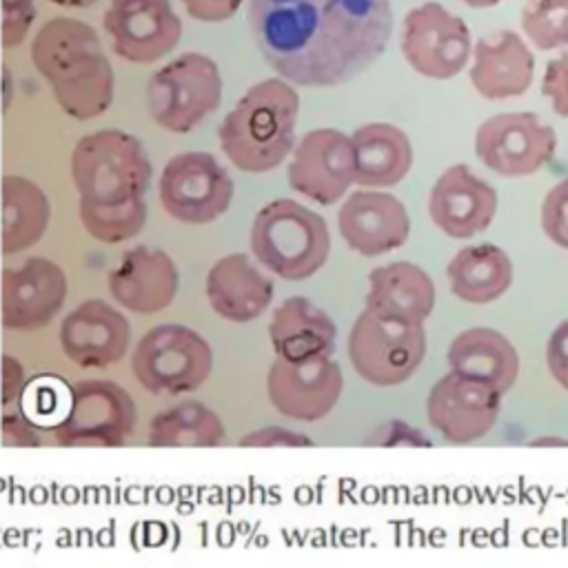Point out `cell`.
Here are the masks:
<instances>
[{
    "label": "cell",
    "mask_w": 568,
    "mask_h": 568,
    "mask_svg": "<svg viewBox=\"0 0 568 568\" xmlns=\"http://www.w3.org/2000/svg\"><path fill=\"white\" fill-rule=\"evenodd\" d=\"M257 51L295 87H339L366 71L393 33L390 0H248Z\"/></svg>",
    "instance_id": "obj_1"
},
{
    "label": "cell",
    "mask_w": 568,
    "mask_h": 568,
    "mask_svg": "<svg viewBox=\"0 0 568 568\" xmlns=\"http://www.w3.org/2000/svg\"><path fill=\"white\" fill-rule=\"evenodd\" d=\"M29 53L69 118L93 120L109 111L115 75L91 24L78 18H51L33 36Z\"/></svg>",
    "instance_id": "obj_2"
},
{
    "label": "cell",
    "mask_w": 568,
    "mask_h": 568,
    "mask_svg": "<svg viewBox=\"0 0 568 568\" xmlns=\"http://www.w3.org/2000/svg\"><path fill=\"white\" fill-rule=\"evenodd\" d=\"M300 93L284 78H266L248 87L217 129L226 160L244 173L277 169L295 146Z\"/></svg>",
    "instance_id": "obj_3"
},
{
    "label": "cell",
    "mask_w": 568,
    "mask_h": 568,
    "mask_svg": "<svg viewBox=\"0 0 568 568\" xmlns=\"http://www.w3.org/2000/svg\"><path fill=\"white\" fill-rule=\"evenodd\" d=\"M78 206L115 209L144 202L153 178L149 153L135 135L100 129L82 135L69 158Z\"/></svg>",
    "instance_id": "obj_4"
},
{
    "label": "cell",
    "mask_w": 568,
    "mask_h": 568,
    "mask_svg": "<svg viewBox=\"0 0 568 568\" xmlns=\"http://www.w3.org/2000/svg\"><path fill=\"white\" fill-rule=\"evenodd\" d=\"M248 244L260 266L282 280L300 282L326 264L331 233L320 213L291 197H280L255 213Z\"/></svg>",
    "instance_id": "obj_5"
},
{
    "label": "cell",
    "mask_w": 568,
    "mask_h": 568,
    "mask_svg": "<svg viewBox=\"0 0 568 568\" xmlns=\"http://www.w3.org/2000/svg\"><path fill=\"white\" fill-rule=\"evenodd\" d=\"M213 371V348L184 324L149 328L131 351V373L151 395L178 397L197 390Z\"/></svg>",
    "instance_id": "obj_6"
},
{
    "label": "cell",
    "mask_w": 568,
    "mask_h": 568,
    "mask_svg": "<svg viewBox=\"0 0 568 568\" xmlns=\"http://www.w3.org/2000/svg\"><path fill=\"white\" fill-rule=\"evenodd\" d=\"M222 102V75L213 58L186 51L160 67L146 82L153 122L171 133L197 129Z\"/></svg>",
    "instance_id": "obj_7"
},
{
    "label": "cell",
    "mask_w": 568,
    "mask_h": 568,
    "mask_svg": "<svg viewBox=\"0 0 568 568\" xmlns=\"http://www.w3.org/2000/svg\"><path fill=\"white\" fill-rule=\"evenodd\" d=\"M426 355L424 324L364 308L348 333V359L355 373L379 388L404 384Z\"/></svg>",
    "instance_id": "obj_8"
},
{
    "label": "cell",
    "mask_w": 568,
    "mask_h": 568,
    "mask_svg": "<svg viewBox=\"0 0 568 568\" xmlns=\"http://www.w3.org/2000/svg\"><path fill=\"white\" fill-rule=\"evenodd\" d=\"M135 424L138 408L124 386L111 379H82L71 386L53 435L67 448H115L129 442Z\"/></svg>",
    "instance_id": "obj_9"
},
{
    "label": "cell",
    "mask_w": 568,
    "mask_h": 568,
    "mask_svg": "<svg viewBox=\"0 0 568 568\" xmlns=\"http://www.w3.org/2000/svg\"><path fill=\"white\" fill-rule=\"evenodd\" d=\"M235 184L226 166L206 151L173 155L158 182L164 213L182 224L202 226L222 217L233 202Z\"/></svg>",
    "instance_id": "obj_10"
},
{
    "label": "cell",
    "mask_w": 568,
    "mask_h": 568,
    "mask_svg": "<svg viewBox=\"0 0 568 568\" xmlns=\"http://www.w3.org/2000/svg\"><path fill=\"white\" fill-rule=\"evenodd\" d=\"M399 47L415 73L430 80H450L466 69L473 38L457 13L442 2L428 0L404 16Z\"/></svg>",
    "instance_id": "obj_11"
},
{
    "label": "cell",
    "mask_w": 568,
    "mask_h": 568,
    "mask_svg": "<svg viewBox=\"0 0 568 568\" xmlns=\"http://www.w3.org/2000/svg\"><path fill=\"white\" fill-rule=\"evenodd\" d=\"M557 151V133L537 113L508 111L484 120L475 133V153L501 178H528Z\"/></svg>",
    "instance_id": "obj_12"
},
{
    "label": "cell",
    "mask_w": 568,
    "mask_h": 568,
    "mask_svg": "<svg viewBox=\"0 0 568 568\" xmlns=\"http://www.w3.org/2000/svg\"><path fill=\"white\" fill-rule=\"evenodd\" d=\"M501 397L488 382L450 371L433 384L426 397V417L444 442L470 444L493 430Z\"/></svg>",
    "instance_id": "obj_13"
},
{
    "label": "cell",
    "mask_w": 568,
    "mask_h": 568,
    "mask_svg": "<svg viewBox=\"0 0 568 568\" xmlns=\"http://www.w3.org/2000/svg\"><path fill=\"white\" fill-rule=\"evenodd\" d=\"M288 186L315 204L328 206L355 184V158L351 135L337 129L304 133L288 160Z\"/></svg>",
    "instance_id": "obj_14"
},
{
    "label": "cell",
    "mask_w": 568,
    "mask_h": 568,
    "mask_svg": "<svg viewBox=\"0 0 568 568\" xmlns=\"http://www.w3.org/2000/svg\"><path fill=\"white\" fill-rule=\"evenodd\" d=\"M102 27L115 55L133 64L158 62L182 38V20L171 0H111Z\"/></svg>",
    "instance_id": "obj_15"
},
{
    "label": "cell",
    "mask_w": 568,
    "mask_h": 568,
    "mask_svg": "<svg viewBox=\"0 0 568 568\" xmlns=\"http://www.w3.org/2000/svg\"><path fill=\"white\" fill-rule=\"evenodd\" d=\"M69 295L64 268L49 257H27L20 266L2 271V326L9 331H38L51 324Z\"/></svg>",
    "instance_id": "obj_16"
},
{
    "label": "cell",
    "mask_w": 568,
    "mask_h": 568,
    "mask_svg": "<svg viewBox=\"0 0 568 568\" xmlns=\"http://www.w3.org/2000/svg\"><path fill=\"white\" fill-rule=\"evenodd\" d=\"M344 388V375L333 357L302 364L275 357L266 375V395L273 408L295 422L326 417Z\"/></svg>",
    "instance_id": "obj_17"
},
{
    "label": "cell",
    "mask_w": 568,
    "mask_h": 568,
    "mask_svg": "<svg viewBox=\"0 0 568 568\" xmlns=\"http://www.w3.org/2000/svg\"><path fill=\"white\" fill-rule=\"evenodd\" d=\"M58 339L64 357L75 366L109 368L129 353L131 324L120 308L91 297L62 317Z\"/></svg>",
    "instance_id": "obj_18"
},
{
    "label": "cell",
    "mask_w": 568,
    "mask_h": 568,
    "mask_svg": "<svg viewBox=\"0 0 568 568\" xmlns=\"http://www.w3.org/2000/svg\"><path fill=\"white\" fill-rule=\"evenodd\" d=\"M337 229L348 248L364 257H379L408 240L410 217L393 193L359 186L342 202Z\"/></svg>",
    "instance_id": "obj_19"
},
{
    "label": "cell",
    "mask_w": 568,
    "mask_h": 568,
    "mask_svg": "<svg viewBox=\"0 0 568 568\" xmlns=\"http://www.w3.org/2000/svg\"><path fill=\"white\" fill-rule=\"evenodd\" d=\"M106 288L124 311L153 315L173 304L180 291V271L164 248L138 244L124 251L109 271Z\"/></svg>",
    "instance_id": "obj_20"
},
{
    "label": "cell",
    "mask_w": 568,
    "mask_h": 568,
    "mask_svg": "<svg viewBox=\"0 0 568 568\" xmlns=\"http://www.w3.org/2000/svg\"><path fill=\"white\" fill-rule=\"evenodd\" d=\"M497 213V191L468 164L448 166L430 189V222L453 240H470L490 226Z\"/></svg>",
    "instance_id": "obj_21"
},
{
    "label": "cell",
    "mask_w": 568,
    "mask_h": 568,
    "mask_svg": "<svg viewBox=\"0 0 568 568\" xmlns=\"http://www.w3.org/2000/svg\"><path fill=\"white\" fill-rule=\"evenodd\" d=\"M470 58V84L486 100L519 98L532 84L535 55L517 31L499 29L481 36Z\"/></svg>",
    "instance_id": "obj_22"
},
{
    "label": "cell",
    "mask_w": 568,
    "mask_h": 568,
    "mask_svg": "<svg viewBox=\"0 0 568 568\" xmlns=\"http://www.w3.org/2000/svg\"><path fill=\"white\" fill-rule=\"evenodd\" d=\"M204 291L209 306L235 324L257 320L273 302V280L246 253L215 260L206 273Z\"/></svg>",
    "instance_id": "obj_23"
},
{
    "label": "cell",
    "mask_w": 568,
    "mask_h": 568,
    "mask_svg": "<svg viewBox=\"0 0 568 568\" xmlns=\"http://www.w3.org/2000/svg\"><path fill=\"white\" fill-rule=\"evenodd\" d=\"M271 348L277 357L302 364L331 357L337 328L333 317L304 295L282 300L268 322Z\"/></svg>",
    "instance_id": "obj_24"
},
{
    "label": "cell",
    "mask_w": 568,
    "mask_h": 568,
    "mask_svg": "<svg viewBox=\"0 0 568 568\" xmlns=\"http://www.w3.org/2000/svg\"><path fill=\"white\" fill-rule=\"evenodd\" d=\"M364 302V308L377 315L424 324L435 308V284L422 266L397 260L368 273Z\"/></svg>",
    "instance_id": "obj_25"
},
{
    "label": "cell",
    "mask_w": 568,
    "mask_h": 568,
    "mask_svg": "<svg viewBox=\"0 0 568 568\" xmlns=\"http://www.w3.org/2000/svg\"><path fill=\"white\" fill-rule=\"evenodd\" d=\"M355 158V184L386 189L399 184L413 166L408 135L388 122H368L351 133Z\"/></svg>",
    "instance_id": "obj_26"
},
{
    "label": "cell",
    "mask_w": 568,
    "mask_h": 568,
    "mask_svg": "<svg viewBox=\"0 0 568 568\" xmlns=\"http://www.w3.org/2000/svg\"><path fill=\"white\" fill-rule=\"evenodd\" d=\"M450 371L477 377L506 395L519 375V353L513 342L488 326L466 328L453 337L446 351Z\"/></svg>",
    "instance_id": "obj_27"
},
{
    "label": "cell",
    "mask_w": 568,
    "mask_h": 568,
    "mask_svg": "<svg viewBox=\"0 0 568 568\" xmlns=\"http://www.w3.org/2000/svg\"><path fill=\"white\" fill-rule=\"evenodd\" d=\"M450 293L466 304H490L513 284V262L497 244H470L459 248L448 266Z\"/></svg>",
    "instance_id": "obj_28"
},
{
    "label": "cell",
    "mask_w": 568,
    "mask_h": 568,
    "mask_svg": "<svg viewBox=\"0 0 568 568\" xmlns=\"http://www.w3.org/2000/svg\"><path fill=\"white\" fill-rule=\"evenodd\" d=\"M2 253L18 255L33 248L51 224L49 195L24 175H4L2 191Z\"/></svg>",
    "instance_id": "obj_29"
},
{
    "label": "cell",
    "mask_w": 568,
    "mask_h": 568,
    "mask_svg": "<svg viewBox=\"0 0 568 568\" xmlns=\"http://www.w3.org/2000/svg\"><path fill=\"white\" fill-rule=\"evenodd\" d=\"M226 439L220 415L197 399H184L158 413L146 442L153 448H211Z\"/></svg>",
    "instance_id": "obj_30"
},
{
    "label": "cell",
    "mask_w": 568,
    "mask_h": 568,
    "mask_svg": "<svg viewBox=\"0 0 568 568\" xmlns=\"http://www.w3.org/2000/svg\"><path fill=\"white\" fill-rule=\"evenodd\" d=\"M82 229L104 244H120L135 237L149 217L146 200L115 209H87L78 206Z\"/></svg>",
    "instance_id": "obj_31"
},
{
    "label": "cell",
    "mask_w": 568,
    "mask_h": 568,
    "mask_svg": "<svg viewBox=\"0 0 568 568\" xmlns=\"http://www.w3.org/2000/svg\"><path fill=\"white\" fill-rule=\"evenodd\" d=\"M521 31L541 51L568 47V0H528L521 9Z\"/></svg>",
    "instance_id": "obj_32"
},
{
    "label": "cell",
    "mask_w": 568,
    "mask_h": 568,
    "mask_svg": "<svg viewBox=\"0 0 568 568\" xmlns=\"http://www.w3.org/2000/svg\"><path fill=\"white\" fill-rule=\"evenodd\" d=\"M541 231L559 248L568 251V178L557 182L544 197L539 211Z\"/></svg>",
    "instance_id": "obj_33"
},
{
    "label": "cell",
    "mask_w": 568,
    "mask_h": 568,
    "mask_svg": "<svg viewBox=\"0 0 568 568\" xmlns=\"http://www.w3.org/2000/svg\"><path fill=\"white\" fill-rule=\"evenodd\" d=\"M36 13L33 0H2V44L7 49L18 47L27 38Z\"/></svg>",
    "instance_id": "obj_34"
},
{
    "label": "cell",
    "mask_w": 568,
    "mask_h": 568,
    "mask_svg": "<svg viewBox=\"0 0 568 568\" xmlns=\"http://www.w3.org/2000/svg\"><path fill=\"white\" fill-rule=\"evenodd\" d=\"M541 93L550 100V106L557 115L568 118V49L546 64Z\"/></svg>",
    "instance_id": "obj_35"
},
{
    "label": "cell",
    "mask_w": 568,
    "mask_h": 568,
    "mask_svg": "<svg viewBox=\"0 0 568 568\" xmlns=\"http://www.w3.org/2000/svg\"><path fill=\"white\" fill-rule=\"evenodd\" d=\"M546 366L550 377L568 390V320L559 322L546 342Z\"/></svg>",
    "instance_id": "obj_36"
},
{
    "label": "cell",
    "mask_w": 568,
    "mask_h": 568,
    "mask_svg": "<svg viewBox=\"0 0 568 568\" xmlns=\"http://www.w3.org/2000/svg\"><path fill=\"white\" fill-rule=\"evenodd\" d=\"M237 444L240 446H313V439L282 426H264L260 430L246 433L244 437H240Z\"/></svg>",
    "instance_id": "obj_37"
},
{
    "label": "cell",
    "mask_w": 568,
    "mask_h": 568,
    "mask_svg": "<svg viewBox=\"0 0 568 568\" xmlns=\"http://www.w3.org/2000/svg\"><path fill=\"white\" fill-rule=\"evenodd\" d=\"M186 13L200 22H224L233 18L244 0H180Z\"/></svg>",
    "instance_id": "obj_38"
},
{
    "label": "cell",
    "mask_w": 568,
    "mask_h": 568,
    "mask_svg": "<svg viewBox=\"0 0 568 568\" xmlns=\"http://www.w3.org/2000/svg\"><path fill=\"white\" fill-rule=\"evenodd\" d=\"M2 444L4 446H40V437L31 422L18 413H7L2 417Z\"/></svg>",
    "instance_id": "obj_39"
},
{
    "label": "cell",
    "mask_w": 568,
    "mask_h": 568,
    "mask_svg": "<svg viewBox=\"0 0 568 568\" xmlns=\"http://www.w3.org/2000/svg\"><path fill=\"white\" fill-rule=\"evenodd\" d=\"M0 371H2V404L11 406L13 402L20 399L24 390V368L13 355L4 353L0 362Z\"/></svg>",
    "instance_id": "obj_40"
},
{
    "label": "cell",
    "mask_w": 568,
    "mask_h": 568,
    "mask_svg": "<svg viewBox=\"0 0 568 568\" xmlns=\"http://www.w3.org/2000/svg\"><path fill=\"white\" fill-rule=\"evenodd\" d=\"M49 2L67 9H87V7H93L98 0H49Z\"/></svg>",
    "instance_id": "obj_41"
},
{
    "label": "cell",
    "mask_w": 568,
    "mask_h": 568,
    "mask_svg": "<svg viewBox=\"0 0 568 568\" xmlns=\"http://www.w3.org/2000/svg\"><path fill=\"white\" fill-rule=\"evenodd\" d=\"M528 446H568V439H564V437H537V439H532Z\"/></svg>",
    "instance_id": "obj_42"
},
{
    "label": "cell",
    "mask_w": 568,
    "mask_h": 568,
    "mask_svg": "<svg viewBox=\"0 0 568 568\" xmlns=\"http://www.w3.org/2000/svg\"><path fill=\"white\" fill-rule=\"evenodd\" d=\"M462 2L473 7V9H488V7H495V4H499L504 0H462Z\"/></svg>",
    "instance_id": "obj_43"
}]
</instances>
